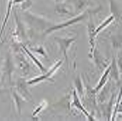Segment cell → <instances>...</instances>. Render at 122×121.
<instances>
[{
    "label": "cell",
    "mask_w": 122,
    "mask_h": 121,
    "mask_svg": "<svg viewBox=\"0 0 122 121\" xmlns=\"http://www.w3.org/2000/svg\"><path fill=\"white\" fill-rule=\"evenodd\" d=\"M110 13L117 23H121V6L116 0H108Z\"/></svg>",
    "instance_id": "obj_15"
},
{
    "label": "cell",
    "mask_w": 122,
    "mask_h": 121,
    "mask_svg": "<svg viewBox=\"0 0 122 121\" xmlns=\"http://www.w3.org/2000/svg\"><path fill=\"white\" fill-rule=\"evenodd\" d=\"M20 46H21V48H22V50L24 51V52L26 54V56H27V57H28L33 62V64L38 67V69H39L41 72L45 73V72L47 70V69L43 65V64H42V63H41V62L39 61V60L34 55H33V52L31 51V50H29V48H27L24 44H20Z\"/></svg>",
    "instance_id": "obj_16"
},
{
    "label": "cell",
    "mask_w": 122,
    "mask_h": 121,
    "mask_svg": "<svg viewBox=\"0 0 122 121\" xmlns=\"http://www.w3.org/2000/svg\"><path fill=\"white\" fill-rule=\"evenodd\" d=\"M77 40L76 37H59L56 36L54 38V40L56 42V44L59 46L60 52L63 55V58L65 59L67 64H68V55H67V51L71 47L72 44L74 43Z\"/></svg>",
    "instance_id": "obj_6"
},
{
    "label": "cell",
    "mask_w": 122,
    "mask_h": 121,
    "mask_svg": "<svg viewBox=\"0 0 122 121\" xmlns=\"http://www.w3.org/2000/svg\"><path fill=\"white\" fill-rule=\"evenodd\" d=\"M33 5V2L32 0H24L20 3V9L21 11H25V10H28Z\"/></svg>",
    "instance_id": "obj_27"
},
{
    "label": "cell",
    "mask_w": 122,
    "mask_h": 121,
    "mask_svg": "<svg viewBox=\"0 0 122 121\" xmlns=\"http://www.w3.org/2000/svg\"><path fill=\"white\" fill-rule=\"evenodd\" d=\"M98 10H99V9H94V10H87V9H86V10H84L83 12L72 17V18H70L69 20H67V21H65V22H62V23H55V24L52 25L51 28L46 29L43 33V35H45V36H46V35H51V34L54 33L56 31L66 29V28L73 26V25L76 24V23H80V22L87 20L90 15L95 14V13L98 12Z\"/></svg>",
    "instance_id": "obj_2"
},
{
    "label": "cell",
    "mask_w": 122,
    "mask_h": 121,
    "mask_svg": "<svg viewBox=\"0 0 122 121\" xmlns=\"http://www.w3.org/2000/svg\"><path fill=\"white\" fill-rule=\"evenodd\" d=\"M112 44L115 48H120L121 47V43H120V42L118 43V37L117 36L112 38Z\"/></svg>",
    "instance_id": "obj_28"
},
{
    "label": "cell",
    "mask_w": 122,
    "mask_h": 121,
    "mask_svg": "<svg viewBox=\"0 0 122 121\" xmlns=\"http://www.w3.org/2000/svg\"><path fill=\"white\" fill-rule=\"evenodd\" d=\"M28 84L25 77H19L15 82V90L20 94L26 101H33V95L29 91Z\"/></svg>",
    "instance_id": "obj_8"
},
{
    "label": "cell",
    "mask_w": 122,
    "mask_h": 121,
    "mask_svg": "<svg viewBox=\"0 0 122 121\" xmlns=\"http://www.w3.org/2000/svg\"><path fill=\"white\" fill-rule=\"evenodd\" d=\"M89 57L92 58V61L95 64L96 67L97 68V70L100 72H102L105 70L107 66L108 65V63L107 61L105 58L100 53V52L98 51V49L97 47H95V49L93 50L92 53L89 54Z\"/></svg>",
    "instance_id": "obj_10"
},
{
    "label": "cell",
    "mask_w": 122,
    "mask_h": 121,
    "mask_svg": "<svg viewBox=\"0 0 122 121\" xmlns=\"http://www.w3.org/2000/svg\"><path fill=\"white\" fill-rule=\"evenodd\" d=\"M114 111L112 112V116H111V120H114L117 113H120L121 112V92H119V96L116 100V103L114 104V108H113Z\"/></svg>",
    "instance_id": "obj_23"
},
{
    "label": "cell",
    "mask_w": 122,
    "mask_h": 121,
    "mask_svg": "<svg viewBox=\"0 0 122 121\" xmlns=\"http://www.w3.org/2000/svg\"><path fill=\"white\" fill-rule=\"evenodd\" d=\"M6 92H7V89H5V88H1V85H0V96L3 95V94H4Z\"/></svg>",
    "instance_id": "obj_29"
},
{
    "label": "cell",
    "mask_w": 122,
    "mask_h": 121,
    "mask_svg": "<svg viewBox=\"0 0 122 121\" xmlns=\"http://www.w3.org/2000/svg\"><path fill=\"white\" fill-rule=\"evenodd\" d=\"M73 89L76 91L79 99L83 100L84 94H85V85L83 83V80L80 76H77L73 79Z\"/></svg>",
    "instance_id": "obj_18"
},
{
    "label": "cell",
    "mask_w": 122,
    "mask_h": 121,
    "mask_svg": "<svg viewBox=\"0 0 122 121\" xmlns=\"http://www.w3.org/2000/svg\"><path fill=\"white\" fill-rule=\"evenodd\" d=\"M22 1H24V0H14V4H20V3L22 2Z\"/></svg>",
    "instance_id": "obj_30"
},
{
    "label": "cell",
    "mask_w": 122,
    "mask_h": 121,
    "mask_svg": "<svg viewBox=\"0 0 122 121\" xmlns=\"http://www.w3.org/2000/svg\"><path fill=\"white\" fill-rule=\"evenodd\" d=\"M15 18V29L13 33V36L15 40V42H18L20 44H24L27 40V29L26 26L20 17L18 15L16 10L13 11Z\"/></svg>",
    "instance_id": "obj_4"
},
{
    "label": "cell",
    "mask_w": 122,
    "mask_h": 121,
    "mask_svg": "<svg viewBox=\"0 0 122 121\" xmlns=\"http://www.w3.org/2000/svg\"><path fill=\"white\" fill-rule=\"evenodd\" d=\"M11 96H12L13 101L15 103V110H16L17 113L19 115L21 114L22 113V109L25 107V105L27 101L23 98L20 94L17 93L16 90H12L11 92Z\"/></svg>",
    "instance_id": "obj_13"
},
{
    "label": "cell",
    "mask_w": 122,
    "mask_h": 121,
    "mask_svg": "<svg viewBox=\"0 0 122 121\" xmlns=\"http://www.w3.org/2000/svg\"><path fill=\"white\" fill-rule=\"evenodd\" d=\"M4 2H5V1H6V0H4Z\"/></svg>",
    "instance_id": "obj_33"
},
{
    "label": "cell",
    "mask_w": 122,
    "mask_h": 121,
    "mask_svg": "<svg viewBox=\"0 0 122 121\" xmlns=\"http://www.w3.org/2000/svg\"><path fill=\"white\" fill-rule=\"evenodd\" d=\"M53 82L54 80H53V78H51L46 73H43L42 75H39L38 76H35L33 78H31L29 80H26V82L28 84L29 86H33V85H36V84L39 83V82Z\"/></svg>",
    "instance_id": "obj_20"
},
{
    "label": "cell",
    "mask_w": 122,
    "mask_h": 121,
    "mask_svg": "<svg viewBox=\"0 0 122 121\" xmlns=\"http://www.w3.org/2000/svg\"><path fill=\"white\" fill-rule=\"evenodd\" d=\"M82 101H84L86 107L91 109L92 113L98 111L97 108V92L95 91L94 88L86 84L85 86V94Z\"/></svg>",
    "instance_id": "obj_5"
},
{
    "label": "cell",
    "mask_w": 122,
    "mask_h": 121,
    "mask_svg": "<svg viewBox=\"0 0 122 121\" xmlns=\"http://www.w3.org/2000/svg\"><path fill=\"white\" fill-rule=\"evenodd\" d=\"M68 3L72 6L73 12L75 15L83 12L84 10H86V8L90 5L89 0H69Z\"/></svg>",
    "instance_id": "obj_14"
},
{
    "label": "cell",
    "mask_w": 122,
    "mask_h": 121,
    "mask_svg": "<svg viewBox=\"0 0 122 121\" xmlns=\"http://www.w3.org/2000/svg\"><path fill=\"white\" fill-rule=\"evenodd\" d=\"M15 70V62L14 60V57L11 55V53H7L4 58L2 66H1V84H4V82L11 83L12 82L13 73Z\"/></svg>",
    "instance_id": "obj_3"
},
{
    "label": "cell",
    "mask_w": 122,
    "mask_h": 121,
    "mask_svg": "<svg viewBox=\"0 0 122 121\" xmlns=\"http://www.w3.org/2000/svg\"><path fill=\"white\" fill-rule=\"evenodd\" d=\"M1 75H2V72H1V64H0V85H1Z\"/></svg>",
    "instance_id": "obj_31"
},
{
    "label": "cell",
    "mask_w": 122,
    "mask_h": 121,
    "mask_svg": "<svg viewBox=\"0 0 122 121\" xmlns=\"http://www.w3.org/2000/svg\"><path fill=\"white\" fill-rule=\"evenodd\" d=\"M109 65V73H108V76L110 78H112L113 80L117 82H120V70L119 69L118 65H117V62H116L115 58H113L112 62L110 63Z\"/></svg>",
    "instance_id": "obj_17"
},
{
    "label": "cell",
    "mask_w": 122,
    "mask_h": 121,
    "mask_svg": "<svg viewBox=\"0 0 122 121\" xmlns=\"http://www.w3.org/2000/svg\"><path fill=\"white\" fill-rule=\"evenodd\" d=\"M29 50H31L32 52H34L36 53L39 54V55L43 56V57L46 58L47 57V53L46 51H45V47L42 46H37L35 48H29Z\"/></svg>",
    "instance_id": "obj_26"
},
{
    "label": "cell",
    "mask_w": 122,
    "mask_h": 121,
    "mask_svg": "<svg viewBox=\"0 0 122 121\" xmlns=\"http://www.w3.org/2000/svg\"><path fill=\"white\" fill-rule=\"evenodd\" d=\"M93 15L91 14L88 17V23L86 26L87 29V35H88V40H89L90 46V52L89 54H91L93 52V50L96 47V39H97V34H96V25L94 23L93 21Z\"/></svg>",
    "instance_id": "obj_7"
},
{
    "label": "cell",
    "mask_w": 122,
    "mask_h": 121,
    "mask_svg": "<svg viewBox=\"0 0 122 121\" xmlns=\"http://www.w3.org/2000/svg\"><path fill=\"white\" fill-rule=\"evenodd\" d=\"M22 21L26 24V26L36 32H45L46 29L51 28L52 25L55 24L54 22L45 17L40 15L34 14L28 10H25L21 13Z\"/></svg>",
    "instance_id": "obj_1"
},
{
    "label": "cell",
    "mask_w": 122,
    "mask_h": 121,
    "mask_svg": "<svg viewBox=\"0 0 122 121\" xmlns=\"http://www.w3.org/2000/svg\"><path fill=\"white\" fill-rule=\"evenodd\" d=\"M105 105V107L103 108V113L106 114L107 116V119L110 120L111 116H112V112L113 108H114V93H112V94L110 95L109 99L106 102L102 103Z\"/></svg>",
    "instance_id": "obj_19"
},
{
    "label": "cell",
    "mask_w": 122,
    "mask_h": 121,
    "mask_svg": "<svg viewBox=\"0 0 122 121\" xmlns=\"http://www.w3.org/2000/svg\"><path fill=\"white\" fill-rule=\"evenodd\" d=\"M13 5H14V0H8L6 13H5V16H4V22H3L2 27H1V29H0V37H1L2 34L4 33V29H5V28H6L7 22H8V20H9L10 14V12H11V10H12Z\"/></svg>",
    "instance_id": "obj_22"
},
{
    "label": "cell",
    "mask_w": 122,
    "mask_h": 121,
    "mask_svg": "<svg viewBox=\"0 0 122 121\" xmlns=\"http://www.w3.org/2000/svg\"><path fill=\"white\" fill-rule=\"evenodd\" d=\"M47 106H48V102H47V101L44 100L42 102L39 103V106H37V107H35L34 109H33V113H32V116H33V118L37 117V116H38V115H39V113H41V112L43 111L45 107H47Z\"/></svg>",
    "instance_id": "obj_25"
},
{
    "label": "cell",
    "mask_w": 122,
    "mask_h": 121,
    "mask_svg": "<svg viewBox=\"0 0 122 121\" xmlns=\"http://www.w3.org/2000/svg\"><path fill=\"white\" fill-rule=\"evenodd\" d=\"M108 73H109V65L107 66V68L102 71V76L100 77L99 81H98V82L97 83L96 87L94 88V89H95V91H96L97 93L108 81V77H109V76H108Z\"/></svg>",
    "instance_id": "obj_21"
},
{
    "label": "cell",
    "mask_w": 122,
    "mask_h": 121,
    "mask_svg": "<svg viewBox=\"0 0 122 121\" xmlns=\"http://www.w3.org/2000/svg\"><path fill=\"white\" fill-rule=\"evenodd\" d=\"M114 21V17H113L112 15H110L109 17H107V18H106L105 20H104L103 22L101 23V24L98 25L97 28L96 27V34H97V35H98V34H99L101 31L103 30L104 29H106V28L108 27V25L111 24Z\"/></svg>",
    "instance_id": "obj_24"
},
{
    "label": "cell",
    "mask_w": 122,
    "mask_h": 121,
    "mask_svg": "<svg viewBox=\"0 0 122 121\" xmlns=\"http://www.w3.org/2000/svg\"><path fill=\"white\" fill-rule=\"evenodd\" d=\"M55 10L56 14H58L59 16H62V17H67V16L73 17V16H75L73 10V8H72L69 3L64 2V1L56 3Z\"/></svg>",
    "instance_id": "obj_11"
},
{
    "label": "cell",
    "mask_w": 122,
    "mask_h": 121,
    "mask_svg": "<svg viewBox=\"0 0 122 121\" xmlns=\"http://www.w3.org/2000/svg\"><path fill=\"white\" fill-rule=\"evenodd\" d=\"M71 106L73 107H74V108L79 110L82 113H84L88 120H96L97 119V118H95L93 115L91 114V113L86 109V107H84V105L82 104L81 100H80L79 97L78 96L77 93H76V91L74 90V89H73V92H72V104H71Z\"/></svg>",
    "instance_id": "obj_9"
},
{
    "label": "cell",
    "mask_w": 122,
    "mask_h": 121,
    "mask_svg": "<svg viewBox=\"0 0 122 121\" xmlns=\"http://www.w3.org/2000/svg\"><path fill=\"white\" fill-rule=\"evenodd\" d=\"M64 0H56V3H59V2H63Z\"/></svg>",
    "instance_id": "obj_32"
},
{
    "label": "cell",
    "mask_w": 122,
    "mask_h": 121,
    "mask_svg": "<svg viewBox=\"0 0 122 121\" xmlns=\"http://www.w3.org/2000/svg\"><path fill=\"white\" fill-rule=\"evenodd\" d=\"M111 94L112 93H111V89H110V85L108 81L107 83L97 93V103L102 104V103L106 102L109 99Z\"/></svg>",
    "instance_id": "obj_12"
}]
</instances>
